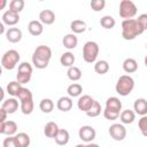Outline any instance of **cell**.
<instances>
[{
	"label": "cell",
	"instance_id": "obj_15",
	"mask_svg": "<svg viewBox=\"0 0 147 147\" xmlns=\"http://www.w3.org/2000/svg\"><path fill=\"white\" fill-rule=\"evenodd\" d=\"M39 21L42 24L51 25L55 22V13L51 9H44L39 13Z\"/></svg>",
	"mask_w": 147,
	"mask_h": 147
},
{
	"label": "cell",
	"instance_id": "obj_18",
	"mask_svg": "<svg viewBox=\"0 0 147 147\" xmlns=\"http://www.w3.org/2000/svg\"><path fill=\"white\" fill-rule=\"evenodd\" d=\"M1 108L6 110L8 114H14L18 109V101L15 98H9L2 102Z\"/></svg>",
	"mask_w": 147,
	"mask_h": 147
},
{
	"label": "cell",
	"instance_id": "obj_43",
	"mask_svg": "<svg viewBox=\"0 0 147 147\" xmlns=\"http://www.w3.org/2000/svg\"><path fill=\"white\" fill-rule=\"evenodd\" d=\"M0 2H1V3H0V9H3L5 6L7 5V1H6V0H0Z\"/></svg>",
	"mask_w": 147,
	"mask_h": 147
},
{
	"label": "cell",
	"instance_id": "obj_3",
	"mask_svg": "<svg viewBox=\"0 0 147 147\" xmlns=\"http://www.w3.org/2000/svg\"><path fill=\"white\" fill-rule=\"evenodd\" d=\"M18 99L21 101V105H20V108H21V111L24 114V115H30L33 110V98H32V93L29 88L26 87H23L18 92Z\"/></svg>",
	"mask_w": 147,
	"mask_h": 147
},
{
	"label": "cell",
	"instance_id": "obj_6",
	"mask_svg": "<svg viewBox=\"0 0 147 147\" xmlns=\"http://www.w3.org/2000/svg\"><path fill=\"white\" fill-rule=\"evenodd\" d=\"M20 59H21L20 53L16 49H9V51H7L2 55V57H1V65L6 70H13L17 65Z\"/></svg>",
	"mask_w": 147,
	"mask_h": 147
},
{
	"label": "cell",
	"instance_id": "obj_30",
	"mask_svg": "<svg viewBox=\"0 0 147 147\" xmlns=\"http://www.w3.org/2000/svg\"><path fill=\"white\" fill-rule=\"evenodd\" d=\"M67 76H68V78H69L70 80L77 82V80H79V79L82 78V70H80L78 67L72 65V67L68 68V70H67Z\"/></svg>",
	"mask_w": 147,
	"mask_h": 147
},
{
	"label": "cell",
	"instance_id": "obj_14",
	"mask_svg": "<svg viewBox=\"0 0 147 147\" xmlns=\"http://www.w3.org/2000/svg\"><path fill=\"white\" fill-rule=\"evenodd\" d=\"M5 34H6L7 40L13 44L21 41V39H22V30L18 28H9Z\"/></svg>",
	"mask_w": 147,
	"mask_h": 147
},
{
	"label": "cell",
	"instance_id": "obj_12",
	"mask_svg": "<svg viewBox=\"0 0 147 147\" xmlns=\"http://www.w3.org/2000/svg\"><path fill=\"white\" fill-rule=\"evenodd\" d=\"M17 132V124L14 121H6L0 124V133L6 136H14Z\"/></svg>",
	"mask_w": 147,
	"mask_h": 147
},
{
	"label": "cell",
	"instance_id": "obj_25",
	"mask_svg": "<svg viewBox=\"0 0 147 147\" xmlns=\"http://www.w3.org/2000/svg\"><path fill=\"white\" fill-rule=\"evenodd\" d=\"M69 138H70L69 132L67 130H64V129H60L54 139H55V142L59 146H64V145H67L69 142Z\"/></svg>",
	"mask_w": 147,
	"mask_h": 147
},
{
	"label": "cell",
	"instance_id": "obj_2",
	"mask_svg": "<svg viewBox=\"0 0 147 147\" xmlns=\"http://www.w3.org/2000/svg\"><path fill=\"white\" fill-rule=\"evenodd\" d=\"M142 32L144 29L140 26L137 20L131 18V20H124L122 22V37L125 40H133Z\"/></svg>",
	"mask_w": 147,
	"mask_h": 147
},
{
	"label": "cell",
	"instance_id": "obj_42",
	"mask_svg": "<svg viewBox=\"0 0 147 147\" xmlns=\"http://www.w3.org/2000/svg\"><path fill=\"white\" fill-rule=\"evenodd\" d=\"M0 113H1V119H0V124H1V123H3V122H6V119H7V115H8V113H7L6 110H3L2 108L0 109Z\"/></svg>",
	"mask_w": 147,
	"mask_h": 147
},
{
	"label": "cell",
	"instance_id": "obj_20",
	"mask_svg": "<svg viewBox=\"0 0 147 147\" xmlns=\"http://www.w3.org/2000/svg\"><path fill=\"white\" fill-rule=\"evenodd\" d=\"M56 107H57L59 110L64 111V113L71 110V108H72V100H71V98L70 96H61L57 100V102H56Z\"/></svg>",
	"mask_w": 147,
	"mask_h": 147
},
{
	"label": "cell",
	"instance_id": "obj_8",
	"mask_svg": "<svg viewBox=\"0 0 147 147\" xmlns=\"http://www.w3.org/2000/svg\"><path fill=\"white\" fill-rule=\"evenodd\" d=\"M32 76V67L29 62H22L18 64V69H17V75H16V79L17 82L22 85V84H26L30 82Z\"/></svg>",
	"mask_w": 147,
	"mask_h": 147
},
{
	"label": "cell",
	"instance_id": "obj_47",
	"mask_svg": "<svg viewBox=\"0 0 147 147\" xmlns=\"http://www.w3.org/2000/svg\"><path fill=\"white\" fill-rule=\"evenodd\" d=\"M145 65L147 67V55H146V57H145Z\"/></svg>",
	"mask_w": 147,
	"mask_h": 147
},
{
	"label": "cell",
	"instance_id": "obj_38",
	"mask_svg": "<svg viewBox=\"0 0 147 147\" xmlns=\"http://www.w3.org/2000/svg\"><path fill=\"white\" fill-rule=\"evenodd\" d=\"M90 6H91L92 10H94V11H100V10H102V9L105 8L106 1H105V0H92L91 3H90Z\"/></svg>",
	"mask_w": 147,
	"mask_h": 147
},
{
	"label": "cell",
	"instance_id": "obj_19",
	"mask_svg": "<svg viewBox=\"0 0 147 147\" xmlns=\"http://www.w3.org/2000/svg\"><path fill=\"white\" fill-rule=\"evenodd\" d=\"M62 44L67 49H74V48H76V46L78 44V38L76 37L75 33H68L63 37Z\"/></svg>",
	"mask_w": 147,
	"mask_h": 147
},
{
	"label": "cell",
	"instance_id": "obj_29",
	"mask_svg": "<svg viewBox=\"0 0 147 147\" xmlns=\"http://www.w3.org/2000/svg\"><path fill=\"white\" fill-rule=\"evenodd\" d=\"M67 92L69 94L70 98H76V96H79L82 93H83V86L78 83H72L68 86L67 88Z\"/></svg>",
	"mask_w": 147,
	"mask_h": 147
},
{
	"label": "cell",
	"instance_id": "obj_11",
	"mask_svg": "<svg viewBox=\"0 0 147 147\" xmlns=\"http://www.w3.org/2000/svg\"><path fill=\"white\" fill-rule=\"evenodd\" d=\"M94 101H95V100H94L91 95L84 94V95L79 96V99H78V101H77V107H78L79 110H82V111H84V113H87V111L91 109V107L93 106Z\"/></svg>",
	"mask_w": 147,
	"mask_h": 147
},
{
	"label": "cell",
	"instance_id": "obj_13",
	"mask_svg": "<svg viewBox=\"0 0 147 147\" xmlns=\"http://www.w3.org/2000/svg\"><path fill=\"white\" fill-rule=\"evenodd\" d=\"M1 20H2V23L3 24H7V25H15L20 22V15L11 11V10H6L2 16H1Z\"/></svg>",
	"mask_w": 147,
	"mask_h": 147
},
{
	"label": "cell",
	"instance_id": "obj_41",
	"mask_svg": "<svg viewBox=\"0 0 147 147\" xmlns=\"http://www.w3.org/2000/svg\"><path fill=\"white\" fill-rule=\"evenodd\" d=\"M138 23L140 24V26L144 29V31L147 30V14H140L137 18Z\"/></svg>",
	"mask_w": 147,
	"mask_h": 147
},
{
	"label": "cell",
	"instance_id": "obj_37",
	"mask_svg": "<svg viewBox=\"0 0 147 147\" xmlns=\"http://www.w3.org/2000/svg\"><path fill=\"white\" fill-rule=\"evenodd\" d=\"M119 111H115V110H110L108 108H105L103 109V116L106 119H109V121H115L119 117Z\"/></svg>",
	"mask_w": 147,
	"mask_h": 147
},
{
	"label": "cell",
	"instance_id": "obj_26",
	"mask_svg": "<svg viewBox=\"0 0 147 147\" xmlns=\"http://www.w3.org/2000/svg\"><path fill=\"white\" fill-rule=\"evenodd\" d=\"M14 137H15L17 147H29V145H30L29 134H26L25 132H20V133H16Z\"/></svg>",
	"mask_w": 147,
	"mask_h": 147
},
{
	"label": "cell",
	"instance_id": "obj_17",
	"mask_svg": "<svg viewBox=\"0 0 147 147\" xmlns=\"http://www.w3.org/2000/svg\"><path fill=\"white\" fill-rule=\"evenodd\" d=\"M28 30L30 32V34L32 36H40L44 31V26H42V23L40 21H37V20H32L29 22L28 24Z\"/></svg>",
	"mask_w": 147,
	"mask_h": 147
},
{
	"label": "cell",
	"instance_id": "obj_5",
	"mask_svg": "<svg viewBox=\"0 0 147 147\" xmlns=\"http://www.w3.org/2000/svg\"><path fill=\"white\" fill-rule=\"evenodd\" d=\"M99 45L95 41H86L83 46V59L87 63H93L95 62L98 55H99Z\"/></svg>",
	"mask_w": 147,
	"mask_h": 147
},
{
	"label": "cell",
	"instance_id": "obj_39",
	"mask_svg": "<svg viewBox=\"0 0 147 147\" xmlns=\"http://www.w3.org/2000/svg\"><path fill=\"white\" fill-rule=\"evenodd\" d=\"M139 130L144 137H147V116H141V118L138 122Z\"/></svg>",
	"mask_w": 147,
	"mask_h": 147
},
{
	"label": "cell",
	"instance_id": "obj_21",
	"mask_svg": "<svg viewBox=\"0 0 147 147\" xmlns=\"http://www.w3.org/2000/svg\"><path fill=\"white\" fill-rule=\"evenodd\" d=\"M59 126L55 122H48L46 123V125L44 126V134L47 138H55V136L59 132Z\"/></svg>",
	"mask_w": 147,
	"mask_h": 147
},
{
	"label": "cell",
	"instance_id": "obj_45",
	"mask_svg": "<svg viewBox=\"0 0 147 147\" xmlns=\"http://www.w3.org/2000/svg\"><path fill=\"white\" fill-rule=\"evenodd\" d=\"M0 33H6V32H5V28H3V23H2V22L0 23Z\"/></svg>",
	"mask_w": 147,
	"mask_h": 147
},
{
	"label": "cell",
	"instance_id": "obj_22",
	"mask_svg": "<svg viewBox=\"0 0 147 147\" xmlns=\"http://www.w3.org/2000/svg\"><path fill=\"white\" fill-rule=\"evenodd\" d=\"M123 70L126 74H133L138 70V62L132 59V57H127L124 60L123 62Z\"/></svg>",
	"mask_w": 147,
	"mask_h": 147
},
{
	"label": "cell",
	"instance_id": "obj_28",
	"mask_svg": "<svg viewBox=\"0 0 147 147\" xmlns=\"http://www.w3.org/2000/svg\"><path fill=\"white\" fill-rule=\"evenodd\" d=\"M75 60H76V59H75V55H74L71 52H65V53H63V54L61 55V57H60L61 64H62L63 67H68V68H70V67L74 65Z\"/></svg>",
	"mask_w": 147,
	"mask_h": 147
},
{
	"label": "cell",
	"instance_id": "obj_33",
	"mask_svg": "<svg viewBox=\"0 0 147 147\" xmlns=\"http://www.w3.org/2000/svg\"><path fill=\"white\" fill-rule=\"evenodd\" d=\"M115 24H116L115 18H114L113 16H110V15H105V16L101 17V20H100V25H101L102 28L107 29V30L113 29V28L115 26Z\"/></svg>",
	"mask_w": 147,
	"mask_h": 147
},
{
	"label": "cell",
	"instance_id": "obj_44",
	"mask_svg": "<svg viewBox=\"0 0 147 147\" xmlns=\"http://www.w3.org/2000/svg\"><path fill=\"white\" fill-rule=\"evenodd\" d=\"M86 146H87V147H100L98 144H93V142H88Z\"/></svg>",
	"mask_w": 147,
	"mask_h": 147
},
{
	"label": "cell",
	"instance_id": "obj_4",
	"mask_svg": "<svg viewBox=\"0 0 147 147\" xmlns=\"http://www.w3.org/2000/svg\"><path fill=\"white\" fill-rule=\"evenodd\" d=\"M134 88V80L130 75H122L115 86L116 92L122 95V96H126L129 95Z\"/></svg>",
	"mask_w": 147,
	"mask_h": 147
},
{
	"label": "cell",
	"instance_id": "obj_9",
	"mask_svg": "<svg viewBox=\"0 0 147 147\" xmlns=\"http://www.w3.org/2000/svg\"><path fill=\"white\" fill-rule=\"evenodd\" d=\"M108 132H109L110 137L116 141H122L126 137V129L124 127L123 124H119V123H115V124L110 125Z\"/></svg>",
	"mask_w": 147,
	"mask_h": 147
},
{
	"label": "cell",
	"instance_id": "obj_24",
	"mask_svg": "<svg viewBox=\"0 0 147 147\" xmlns=\"http://www.w3.org/2000/svg\"><path fill=\"white\" fill-rule=\"evenodd\" d=\"M106 108L110 109V110H115V111H119L122 109V102L116 96H110L106 100Z\"/></svg>",
	"mask_w": 147,
	"mask_h": 147
},
{
	"label": "cell",
	"instance_id": "obj_31",
	"mask_svg": "<svg viewBox=\"0 0 147 147\" xmlns=\"http://www.w3.org/2000/svg\"><path fill=\"white\" fill-rule=\"evenodd\" d=\"M94 71L99 75H105L109 71V63L106 60L96 61L94 64Z\"/></svg>",
	"mask_w": 147,
	"mask_h": 147
},
{
	"label": "cell",
	"instance_id": "obj_40",
	"mask_svg": "<svg viewBox=\"0 0 147 147\" xmlns=\"http://www.w3.org/2000/svg\"><path fill=\"white\" fill-rule=\"evenodd\" d=\"M2 146H3V147H17L15 137H14V136H9L8 138H6V139L3 140V142H2Z\"/></svg>",
	"mask_w": 147,
	"mask_h": 147
},
{
	"label": "cell",
	"instance_id": "obj_32",
	"mask_svg": "<svg viewBox=\"0 0 147 147\" xmlns=\"http://www.w3.org/2000/svg\"><path fill=\"white\" fill-rule=\"evenodd\" d=\"M6 88H7V93H8L9 95H11V96H17L20 90L22 88V85H21L17 80H15V82L8 83V85H7Z\"/></svg>",
	"mask_w": 147,
	"mask_h": 147
},
{
	"label": "cell",
	"instance_id": "obj_1",
	"mask_svg": "<svg viewBox=\"0 0 147 147\" xmlns=\"http://www.w3.org/2000/svg\"><path fill=\"white\" fill-rule=\"evenodd\" d=\"M52 57V49L46 45L38 46L32 54V63L37 69L47 68L49 60Z\"/></svg>",
	"mask_w": 147,
	"mask_h": 147
},
{
	"label": "cell",
	"instance_id": "obj_10",
	"mask_svg": "<svg viewBox=\"0 0 147 147\" xmlns=\"http://www.w3.org/2000/svg\"><path fill=\"white\" fill-rule=\"evenodd\" d=\"M78 136L79 138L85 141V142H92L96 136V132H95V129L91 125H84L79 129L78 131Z\"/></svg>",
	"mask_w": 147,
	"mask_h": 147
},
{
	"label": "cell",
	"instance_id": "obj_34",
	"mask_svg": "<svg viewBox=\"0 0 147 147\" xmlns=\"http://www.w3.org/2000/svg\"><path fill=\"white\" fill-rule=\"evenodd\" d=\"M39 108H40V110L42 111V113H45V114H49L53 109H54V102L51 100V99H42L41 101H40V103H39Z\"/></svg>",
	"mask_w": 147,
	"mask_h": 147
},
{
	"label": "cell",
	"instance_id": "obj_48",
	"mask_svg": "<svg viewBox=\"0 0 147 147\" xmlns=\"http://www.w3.org/2000/svg\"><path fill=\"white\" fill-rule=\"evenodd\" d=\"M146 47H147V44H146Z\"/></svg>",
	"mask_w": 147,
	"mask_h": 147
},
{
	"label": "cell",
	"instance_id": "obj_35",
	"mask_svg": "<svg viewBox=\"0 0 147 147\" xmlns=\"http://www.w3.org/2000/svg\"><path fill=\"white\" fill-rule=\"evenodd\" d=\"M24 5H25V2L23 0H11L9 2V10H11L16 14H20L23 10Z\"/></svg>",
	"mask_w": 147,
	"mask_h": 147
},
{
	"label": "cell",
	"instance_id": "obj_27",
	"mask_svg": "<svg viewBox=\"0 0 147 147\" xmlns=\"http://www.w3.org/2000/svg\"><path fill=\"white\" fill-rule=\"evenodd\" d=\"M70 29L72 33H83L86 30V23L82 20H75L70 23Z\"/></svg>",
	"mask_w": 147,
	"mask_h": 147
},
{
	"label": "cell",
	"instance_id": "obj_16",
	"mask_svg": "<svg viewBox=\"0 0 147 147\" xmlns=\"http://www.w3.org/2000/svg\"><path fill=\"white\" fill-rule=\"evenodd\" d=\"M133 110L136 114L140 116H146L147 115V100L144 98L137 99L133 103Z\"/></svg>",
	"mask_w": 147,
	"mask_h": 147
},
{
	"label": "cell",
	"instance_id": "obj_7",
	"mask_svg": "<svg viewBox=\"0 0 147 147\" xmlns=\"http://www.w3.org/2000/svg\"><path fill=\"white\" fill-rule=\"evenodd\" d=\"M138 8L131 0H122L119 2V16L124 20H131L137 15Z\"/></svg>",
	"mask_w": 147,
	"mask_h": 147
},
{
	"label": "cell",
	"instance_id": "obj_36",
	"mask_svg": "<svg viewBox=\"0 0 147 147\" xmlns=\"http://www.w3.org/2000/svg\"><path fill=\"white\" fill-rule=\"evenodd\" d=\"M101 110H102L101 105H100L98 101H94L93 106H92L91 109L86 113V115H87L88 117H96V116H99V115L101 114Z\"/></svg>",
	"mask_w": 147,
	"mask_h": 147
},
{
	"label": "cell",
	"instance_id": "obj_23",
	"mask_svg": "<svg viewBox=\"0 0 147 147\" xmlns=\"http://www.w3.org/2000/svg\"><path fill=\"white\" fill-rule=\"evenodd\" d=\"M119 119L122 124H131L136 119V113L131 109H125L119 114Z\"/></svg>",
	"mask_w": 147,
	"mask_h": 147
},
{
	"label": "cell",
	"instance_id": "obj_46",
	"mask_svg": "<svg viewBox=\"0 0 147 147\" xmlns=\"http://www.w3.org/2000/svg\"><path fill=\"white\" fill-rule=\"evenodd\" d=\"M76 147H87V146L84 144H78V145H76Z\"/></svg>",
	"mask_w": 147,
	"mask_h": 147
}]
</instances>
